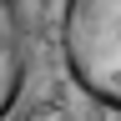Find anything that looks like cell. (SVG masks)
<instances>
[{"label":"cell","instance_id":"obj_2","mask_svg":"<svg viewBox=\"0 0 121 121\" xmlns=\"http://www.w3.org/2000/svg\"><path fill=\"white\" fill-rule=\"evenodd\" d=\"M25 91V20L20 0H0V121L15 111Z\"/></svg>","mask_w":121,"mask_h":121},{"label":"cell","instance_id":"obj_1","mask_svg":"<svg viewBox=\"0 0 121 121\" xmlns=\"http://www.w3.org/2000/svg\"><path fill=\"white\" fill-rule=\"evenodd\" d=\"M60 60L81 96L121 111V0H66Z\"/></svg>","mask_w":121,"mask_h":121}]
</instances>
